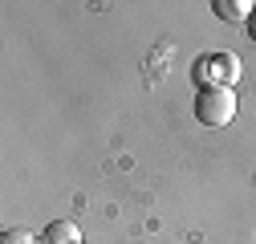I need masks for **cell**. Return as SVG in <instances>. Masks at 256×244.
Listing matches in <instances>:
<instances>
[{
  "label": "cell",
  "mask_w": 256,
  "mask_h": 244,
  "mask_svg": "<svg viewBox=\"0 0 256 244\" xmlns=\"http://www.w3.org/2000/svg\"><path fill=\"white\" fill-rule=\"evenodd\" d=\"M236 90L228 86H204L200 94H196V118L204 122V126L220 130V126H228V122L236 118Z\"/></svg>",
  "instance_id": "cell-1"
},
{
  "label": "cell",
  "mask_w": 256,
  "mask_h": 244,
  "mask_svg": "<svg viewBox=\"0 0 256 244\" xmlns=\"http://www.w3.org/2000/svg\"><path fill=\"white\" fill-rule=\"evenodd\" d=\"M196 78L204 86H228L232 90L240 82V57L236 53H212V57H204L196 66Z\"/></svg>",
  "instance_id": "cell-2"
},
{
  "label": "cell",
  "mask_w": 256,
  "mask_h": 244,
  "mask_svg": "<svg viewBox=\"0 0 256 244\" xmlns=\"http://www.w3.org/2000/svg\"><path fill=\"white\" fill-rule=\"evenodd\" d=\"M252 8H256L252 0H212V12L220 20H228V24H248Z\"/></svg>",
  "instance_id": "cell-3"
},
{
  "label": "cell",
  "mask_w": 256,
  "mask_h": 244,
  "mask_svg": "<svg viewBox=\"0 0 256 244\" xmlns=\"http://www.w3.org/2000/svg\"><path fill=\"white\" fill-rule=\"evenodd\" d=\"M45 244H82V228L74 220H53L45 228Z\"/></svg>",
  "instance_id": "cell-4"
},
{
  "label": "cell",
  "mask_w": 256,
  "mask_h": 244,
  "mask_svg": "<svg viewBox=\"0 0 256 244\" xmlns=\"http://www.w3.org/2000/svg\"><path fill=\"white\" fill-rule=\"evenodd\" d=\"M0 244H41V240L28 232V228H8L4 236H0Z\"/></svg>",
  "instance_id": "cell-5"
},
{
  "label": "cell",
  "mask_w": 256,
  "mask_h": 244,
  "mask_svg": "<svg viewBox=\"0 0 256 244\" xmlns=\"http://www.w3.org/2000/svg\"><path fill=\"white\" fill-rule=\"evenodd\" d=\"M248 37L256 41V8H252V16H248Z\"/></svg>",
  "instance_id": "cell-6"
}]
</instances>
